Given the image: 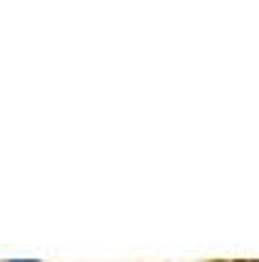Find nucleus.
<instances>
[{"label":"nucleus","mask_w":259,"mask_h":262,"mask_svg":"<svg viewBox=\"0 0 259 262\" xmlns=\"http://www.w3.org/2000/svg\"><path fill=\"white\" fill-rule=\"evenodd\" d=\"M12 262H21V259H12Z\"/></svg>","instance_id":"f257e3e1"}]
</instances>
